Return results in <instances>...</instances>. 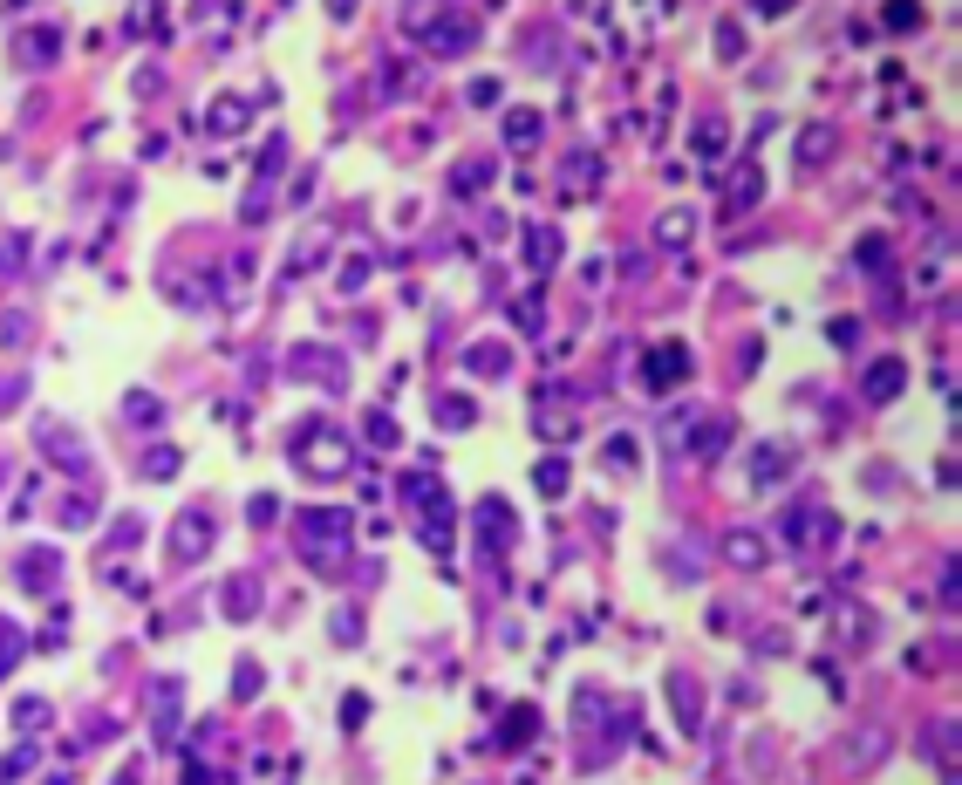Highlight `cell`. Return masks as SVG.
<instances>
[{
    "instance_id": "cell-26",
    "label": "cell",
    "mask_w": 962,
    "mask_h": 785,
    "mask_svg": "<svg viewBox=\"0 0 962 785\" xmlns=\"http://www.w3.org/2000/svg\"><path fill=\"white\" fill-rule=\"evenodd\" d=\"M369 444H389V451H396V424H389L383 410H376V417H369Z\"/></svg>"
},
{
    "instance_id": "cell-22",
    "label": "cell",
    "mask_w": 962,
    "mask_h": 785,
    "mask_svg": "<svg viewBox=\"0 0 962 785\" xmlns=\"http://www.w3.org/2000/svg\"><path fill=\"white\" fill-rule=\"evenodd\" d=\"M144 471H151V478H171V471H178V451H171V444H157L151 458H144Z\"/></svg>"
},
{
    "instance_id": "cell-31",
    "label": "cell",
    "mask_w": 962,
    "mask_h": 785,
    "mask_svg": "<svg viewBox=\"0 0 962 785\" xmlns=\"http://www.w3.org/2000/svg\"><path fill=\"white\" fill-rule=\"evenodd\" d=\"M717 55H744V35H737V28H717Z\"/></svg>"
},
{
    "instance_id": "cell-25",
    "label": "cell",
    "mask_w": 962,
    "mask_h": 785,
    "mask_svg": "<svg viewBox=\"0 0 962 785\" xmlns=\"http://www.w3.org/2000/svg\"><path fill=\"white\" fill-rule=\"evenodd\" d=\"M819 157H826V130H806L799 137V164H819Z\"/></svg>"
},
{
    "instance_id": "cell-1",
    "label": "cell",
    "mask_w": 962,
    "mask_h": 785,
    "mask_svg": "<svg viewBox=\"0 0 962 785\" xmlns=\"http://www.w3.org/2000/svg\"><path fill=\"white\" fill-rule=\"evenodd\" d=\"M342 540H348V512H342V506H335V512H328V506H308V512H301V553H308L321 574L342 560Z\"/></svg>"
},
{
    "instance_id": "cell-3",
    "label": "cell",
    "mask_w": 962,
    "mask_h": 785,
    "mask_svg": "<svg viewBox=\"0 0 962 785\" xmlns=\"http://www.w3.org/2000/svg\"><path fill=\"white\" fill-rule=\"evenodd\" d=\"M219 608H226V622H253V615H260V581H253V574H232L226 594H219Z\"/></svg>"
},
{
    "instance_id": "cell-11",
    "label": "cell",
    "mask_w": 962,
    "mask_h": 785,
    "mask_svg": "<svg viewBox=\"0 0 962 785\" xmlns=\"http://www.w3.org/2000/svg\"><path fill=\"white\" fill-rule=\"evenodd\" d=\"M785 471H792V451H785V444H758V465H751V478H758V485H771V478H785Z\"/></svg>"
},
{
    "instance_id": "cell-15",
    "label": "cell",
    "mask_w": 962,
    "mask_h": 785,
    "mask_svg": "<svg viewBox=\"0 0 962 785\" xmlns=\"http://www.w3.org/2000/svg\"><path fill=\"white\" fill-rule=\"evenodd\" d=\"M533 485H539V492H553V499H560V492H567V458H546V465L533 471Z\"/></svg>"
},
{
    "instance_id": "cell-30",
    "label": "cell",
    "mask_w": 962,
    "mask_h": 785,
    "mask_svg": "<svg viewBox=\"0 0 962 785\" xmlns=\"http://www.w3.org/2000/svg\"><path fill=\"white\" fill-rule=\"evenodd\" d=\"M362 280H369V260H348V267H342V294H355Z\"/></svg>"
},
{
    "instance_id": "cell-21",
    "label": "cell",
    "mask_w": 962,
    "mask_h": 785,
    "mask_svg": "<svg viewBox=\"0 0 962 785\" xmlns=\"http://www.w3.org/2000/svg\"><path fill=\"white\" fill-rule=\"evenodd\" d=\"M505 362H512L505 349H471V369H478V376H505Z\"/></svg>"
},
{
    "instance_id": "cell-9",
    "label": "cell",
    "mask_w": 962,
    "mask_h": 785,
    "mask_svg": "<svg viewBox=\"0 0 962 785\" xmlns=\"http://www.w3.org/2000/svg\"><path fill=\"white\" fill-rule=\"evenodd\" d=\"M724 553H731V567H765V540L758 533H724Z\"/></svg>"
},
{
    "instance_id": "cell-14",
    "label": "cell",
    "mask_w": 962,
    "mask_h": 785,
    "mask_svg": "<svg viewBox=\"0 0 962 785\" xmlns=\"http://www.w3.org/2000/svg\"><path fill=\"white\" fill-rule=\"evenodd\" d=\"M526 260H533L539 274H546V267L560 260V233H533V239H526Z\"/></svg>"
},
{
    "instance_id": "cell-2",
    "label": "cell",
    "mask_w": 962,
    "mask_h": 785,
    "mask_svg": "<svg viewBox=\"0 0 962 785\" xmlns=\"http://www.w3.org/2000/svg\"><path fill=\"white\" fill-rule=\"evenodd\" d=\"M205 553H212V512H205V506H185L178 519H171V560H185V567H192V560H205Z\"/></svg>"
},
{
    "instance_id": "cell-18",
    "label": "cell",
    "mask_w": 962,
    "mask_h": 785,
    "mask_svg": "<svg viewBox=\"0 0 962 785\" xmlns=\"http://www.w3.org/2000/svg\"><path fill=\"white\" fill-rule=\"evenodd\" d=\"M887 28L915 35V28H922V7H915V0H894V7H887Z\"/></svg>"
},
{
    "instance_id": "cell-4",
    "label": "cell",
    "mask_w": 962,
    "mask_h": 785,
    "mask_svg": "<svg viewBox=\"0 0 962 785\" xmlns=\"http://www.w3.org/2000/svg\"><path fill=\"white\" fill-rule=\"evenodd\" d=\"M758 192H765V171H758V164H737L731 192H724V219H737V212H751V205H758Z\"/></svg>"
},
{
    "instance_id": "cell-27",
    "label": "cell",
    "mask_w": 962,
    "mask_h": 785,
    "mask_svg": "<svg viewBox=\"0 0 962 785\" xmlns=\"http://www.w3.org/2000/svg\"><path fill=\"white\" fill-rule=\"evenodd\" d=\"M608 458H615V471H635V437H615Z\"/></svg>"
},
{
    "instance_id": "cell-33",
    "label": "cell",
    "mask_w": 962,
    "mask_h": 785,
    "mask_svg": "<svg viewBox=\"0 0 962 785\" xmlns=\"http://www.w3.org/2000/svg\"><path fill=\"white\" fill-rule=\"evenodd\" d=\"M348 7H355V0H328V14H348Z\"/></svg>"
},
{
    "instance_id": "cell-10",
    "label": "cell",
    "mask_w": 962,
    "mask_h": 785,
    "mask_svg": "<svg viewBox=\"0 0 962 785\" xmlns=\"http://www.w3.org/2000/svg\"><path fill=\"white\" fill-rule=\"evenodd\" d=\"M14 48H21V62H28V69H41V62L62 48V35H55V28H35V35H21Z\"/></svg>"
},
{
    "instance_id": "cell-6",
    "label": "cell",
    "mask_w": 962,
    "mask_h": 785,
    "mask_svg": "<svg viewBox=\"0 0 962 785\" xmlns=\"http://www.w3.org/2000/svg\"><path fill=\"white\" fill-rule=\"evenodd\" d=\"M424 41L437 48V55H464V48L478 41V28H471V21H444V28H430Z\"/></svg>"
},
{
    "instance_id": "cell-29",
    "label": "cell",
    "mask_w": 962,
    "mask_h": 785,
    "mask_svg": "<svg viewBox=\"0 0 962 785\" xmlns=\"http://www.w3.org/2000/svg\"><path fill=\"white\" fill-rule=\"evenodd\" d=\"M239 697H260V663H239V683H232Z\"/></svg>"
},
{
    "instance_id": "cell-32",
    "label": "cell",
    "mask_w": 962,
    "mask_h": 785,
    "mask_svg": "<svg viewBox=\"0 0 962 785\" xmlns=\"http://www.w3.org/2000/svg\"><path fill=\"white\" fill-rule=\"evenodd\" d=\"M751 7H758V14H771V7H792V0H751Z\"/></svg>"
},
{
    "instance_id": "cell-19",
    "label": "cell",
    "mask_w": 962,
    "mask_h": 785,
    "mask_svg": "<svg viewBox=\"0 0 962 785\" xmlns=\"http://www.w3.org/2000/svg\"><path fill=\"white\" fill-rule=\"evenodd\" d=\"M655 239H662V246H683V239H690V212H669V219L655 226Z\"/></svg>"
},
{
    "instance_id": "cell-17",
    "label": "cell",
    "mask_w": 962,
    "mask_h": 785,
    "mask_svg": "<svg viewBox=\"0 0 962 785\" xmlns=\"http://www.w3.org/2000/svg\"><path fill=\"white\" fill-rule=\"evenodd\" d=\"M724 444H731V424H724V417H717V424H703V431H696V451H703V458H717V451H724Z\"/></svg>"
},
{
    "instance_id": "cell-13",
    "label": "cell",
    "mask_w": 962,
    "mask_h": 785,
    "mask_svg": "<svg viewBox=\"0 0 962 785\" xmlns=\"http://www.w3.org/2000/svg\"><path fill=\"white\" fill-rule=\"evenodd\" d=\"M505 137H512V151H533V144H539V117H533V110H519V117L505 123Z\"/></svg>"
},
{
    "instance_id": "cell-5",
    "label": "cell",
    "mask_w": 962,
    "mask_h": 785,
    "mask_svg": "<svg viewBox=\"0 0 962 785\" xmlns=\"http://www.w3.org/2000/svg\"><path fill=\"white\" fill-rule=\"evenodd\" d=\"M14 581H21V588H48V581H55V553L48 547H35V553H21V567H14Z\"/></svg>"
},
{
    "instance_id": "cell-24",
    "label": "cell",
    "mask_w": 962,
    "mask_h": 785,
    "mask_svg": "<svg viewBox=\"0 0 962 785\" xmlns=\"http://www.w3.org/2000/svg\"><path fill=\"white\" fill-rule=\"evenodd\" d=\"M437 424H444V431H464V424H471V403H437Z\"/></svg>"
},
{
    "instance_id": "cell-28",
    "label": "cell",
    "mask_w": 962,
    "mask_h": 785,
    "mask_svg": "<svg viewBox=\"0 0 962 785\" xmlns=\"http://www.w3.org/2000/svg\"><path fill=\"white\" fill-rule=\"evenodd\" d=\"M239 123H246L239 103H219V110H212V130H239Z\"/></svg>"
},
{
    "instance_id": "cell-7",
    "label": "cell",
    "mask_w": 962,
    "mask_h": 785,
    "mask_svg": "<svg viewBox=\"0 0 962 785\" xmlns=\"http://www.w3.org/2000/svg\"><path fill=\"white\" fill-rule=\"evenodd\" d=\"M683 376H690V355L683 349H655L649 355V383L655 390H662V383H683Z\"/></svg>"
},
{
    "instance_id": "cell-23",
    "label": "cell",
    "mask_w": 962,
    "mask_h": 785,
    "mask_svg": "<svg viewBox=\"0 0 962 785\" xmlns=\"http://www.w3.org/2000/svg\"><path fill=\"white\" fill-rule=\"evenodd\" d=\"M14 656H21V628H7V622H0V676L14 669Z\"/></svg>"
},
{
    "instance_id": "cell-8",
    "label": "cell",
    "mask_w": 962,
    "mask_h": 785,
    "mask_svg": "<svg viewBox=\"0 0 962 785\" xmlns=\"http://www.w3.org/2000/svg\"><path fill=\"white\" fill-rule=\"evenodd\" d=\"M867 396H874V403H894V396H901V362H874V369H867Z\"/></svg>"
},
{
    "instance_id": "cell-16",
    "label": "cell",
    "mask_w": 962,
    "mask_h": 785,
    "mask_svg": "<svg viewBox=\"0 0 962 785\" xmlns=\"http://www.w3.org/2000/svg\"><path fill=\"white\" fill-rule=\"evenodd\" d=\"M669 697H676V717L696 724V683H690V676H669Z\"/></svg>"
},
{
    "instance_id": "cell-20",
    "label": "cell",
    "mask_w": 962,
    "mask_h": 785,
    "mask_svg": "<svg viewBox=\"0 0 962 785\" xmlns=\"http://www.w3.org/2000/svg\"><path fill=\"white\" fill-rule=\"evenodd\" d=\"M526 738H533V710L519 704L512 717H505V745H526Z\"/></svg>"
},
{
    "instance_id": "cell-12",
    "label": "cell",
    "mask_w": 962,
    "mask_h": 785,
    "mask_svg": "<svg viewBox=\"0 0 962 785\" xmlns=\"http://www.w3.org/2000/svg\"><path fill=\"white\" fill-rule=\"evenodd\" d=\"M478 526H485V547H505V540H512V512H505L499 499H485V512H478Z\"/></svg>"
}]
</instances>
